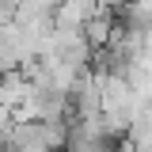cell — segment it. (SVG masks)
Listing matches in <instances>:
<instances>
[{
  "mask_svg": "<svg viewBox=\"0 0 152 152\" xmlns=\"http://www.w3.org/2000/svg\"><path fill=\"white\" fill-rule=\"evenodd\" d=\"M27 99H31V80H27L23 72L0 76V107L12 114V118H19V114H23Z\"/></svg>",
  "mask_w": 152,
  "mask_h": 152,
  "instance_id": "1",
  "label": "cell"
},
{
  "mask_svg": "<svg viewBox=\"0 0 152 152\" xmlns=\"http://www.w3.org/2000/svg\"><path fill=\"white\" fill-rule=\"evenodd\" d=\"M114 34H118V23H114V15L107 12V8H99L88 23H84V38H88V46H91V53H99V50H107L114 42Z\"/></svg>",
  "mask_w": 152,
  "mask_h": 152,
  "instance_id": "2",
  "label": "cell"
},
{
  "mask_svg": "<svg viewBox=\"0 0 152 152\" xmlns=\"http://www.w3.org/2000/svg\"><path fill=\"white\" fill-rule=\"evenodd\" d=\"M0 4H19V0H0Z\"/></svg>",
  "mask_w": 152,
  "mask_h": 152,
  "instance_id": "3",
  "label": "cell"
}]
</instances>
